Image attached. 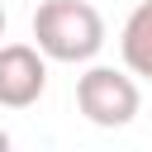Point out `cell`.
Here are the masks:
<instances>
[{"label":"cell","instance_id":"6","mask_svg":"<svg viewBox=\"0 0 152 152\" xmlns=\"http://www.w3.org/2000/svg\"><path fill=\"white\" fill-rule=\"evenodd\" d=\"M0 38H5V10H0Z\"/></svg>","mask_w":152,"mask_h":152},{"label":"cell","instance_id":"5","mask_svg":"<svg viewBox=\"0 0 152 152\" xmlns=\"http://www.w3.org/2000/svg\"><path fill=\"white\" fill-rule=\"evenodd\" d=\"M0 152H14V142H10V133L0 128Z\"/></svg>","mask_w":152,"mask_h":152},{"label":"cell","instance_id":"2","mask_svg":"<svg viewBox=\"0 0 152 152\" xmlns=\"http://www.w3.org/2000/svg\"><path fill=\"white\" fill-rule=\"evenodd\" d=\"M76 104L81 114L95 124V128H124L138 119V81L128 71H114V66H90L81 81H76Z\"/></svg>","mask_w":152,"mask_h":152},{"label":"cell","instance_id":"3","mask_svg":"<svg viewBox=\"0 0 152 152\" xmlns=\"http://www.w3.org/2000/svg\"><path fill=\"white\" fill-rule=\"evenodd\" d=\"M48 90V57L28 43H5L0 48V104L5 109H28Z\"/></svg>","mask_w":152,"mask_h":152},{"label":"cell","instance_id":"4","mask_svg":"<svg viewBox=\"0 0 152 152\" xmlns=\"http://www.w3.org/2000/svg\"><path fill=\"white\" fill-rule=\"evenodd\" d=\"M119 52H124V66H128V76H142V81H152V0L133 5V14L124 19Z\"/></svg>","mask_w":152,"mask_h":152},{"label":"cell","instance_id":"1","mask_svg":"<svg viewBox=\"0 0 152 152\" xmlns=\"http://www.w3.org/2000/svg\"><path fill=\"white\" fill-rule=\"evenodd\" d=\"M33 38L48 62H90L104 48V19L90 0H43L33 10Z\"/></svg>","mask_w":152,"mask_h":152}]
</instances>
